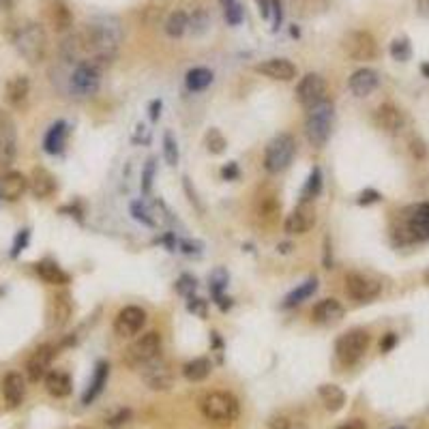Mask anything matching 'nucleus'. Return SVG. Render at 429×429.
<instances>
[{
    "label": "nucleus",
    "instance_id": "obj_34",
    "mask_svg": "<svg viewBox=\"0 0 429 429\" xmlns=\"http://www.w3.org/2000/svg\"><path fill=\"white\" fill-rule=\"evenodd\" d=\"M108 373H110V367L106 363H99L97 369H95V375H92V382L88 385V391L84 393V403H90L101 391H104L106 382H108Z\"/></svg>",
    "mask_w": 429,
    "mask_h": 429
},
{
    "label": "nucleus",
    "instance_id": "obj_29",
    "mask_svg": "<svg viewBox=\"0 0 429 429\" xmlns=\"http://www.w3.org/2000/svg\"><path fill=\"white\" fill-rule=\"evenodd\" d=\"M408 232L414 241L429 238V202L414 209V213L408 219Z\"/></svg>",
    "mask_w": 429,
    "mask_h": 429
},
{
    "label": "nucleus",
    "instance_id": "obj_5",
    "mask_svg": "<svg viewBox=\"0 0 429 429\" xmlns=\"http://www.w3.org/2000/svg\"><path fill=\"white\" fill-rule=\"evenodd\" d=\"M161 348H163L161 333L148 331L140 339H136L129 346V350L124 352V363H127L129 367H133V369H142L150 361H155V359L161 357Z\"/></svg>",
    "mask_w": 429,
    "mask_h": 429
},
{
    "label": "nucleus",
    "instance_id": "obj_11",
    "mask_svg": "<svg viewBox=\"0 0 429 429\" xmlns=\"http://www.w3.org/2000/svg\"><path fill=\"white\" fill-rule=\"evenodd\" d=\"M17 155V127L9 112L0 110V172H7Z\"/></svg>",
    "mask_w": 429,
    "mask_h": 429
},
{
    "label": "nucleus",
    "instance_id": "obj_4",
    "mask_svg": "<svg viewBox=\"0 0 429 429\" xmlns=\"http://www.w3.org/2000/svg\"><path fill=\"white\" fill-rule=\"evenodd\" d=\"M333 116L335 108L331 101H322L316 108L307 110V120H305V136L311 146L322 148L331 138L333 131Z\"/></svg>",
    "mask_w": 429,
    "mask_h": 429
},
{
    "label": "nucleus",
    "instance_id": "obj_2",
    "mask_svg": "<svg viewBox=\"0 0 429 429\" xmlns=\"http://www.w3.org/2000/svg\"><path fill=\"white\" fill-rule=\"evenodd\" d=\"M13 47L29 65H39L47 56V35L39 22L24 19L13 31Z\"/></svg>",
    "mask_w": 429,
    "mask_h": 429
},
{
    "label": "nucleus",
    "instance_id": "obj_49",
    "mask_svg": "<svg viewBox=\"0 0 429 429\" xmlns=\"http://www.w3.org/2000/svg\"><path fill=\"white\" fill-rule=\"evenodd\" d=\"M393 343H395V335H393V333H389V335H387V339L382 341L380 350H382V352H389V350L393 348Z\"/></svg>",
    "mask_w": 429,
    "mask_h": 429
},
{
    "label": "nucleus",
    "instance_id": "obj_9",
    "mask_svg": "<svg viewBox=\"0 0 429 429\" xmlns=\"http://www.w3.org/2000/svg\"><path fill=\"white\" fill-rule=\"evenodd\" d=\"M341 49L346 52V56H350L352 60H359V63H367V60L378 58V43H375L373 35L367 31H350L348 35H343Z\"/></svg>",
    "mask_w": 429,
    "mask_h": 429
},
{
    "label": "nucleus",
    "instance_id": "obj_31",
    "mask_svg": "<svg viewBox=\"0 0 429 429\" xmlns=\"http://www.w3.org/2000/svg\"><path fill=\"white\" fill-rule=\"evenodd\" d=\"M37 273H39L41 280L45 284H49V286H63V284L69 282V275L56 262H49V260L39 262L37 264Z\"/></svg>",
    "mask_w": 429,
    "mask_h": 429
},
{
    "label": "nucleus",
    "instance_id": "obj_47",
    "mask_svg": "<svg viewBox=\"0 0 429 429\" xmlns=\"http://www.w3.org/2000/svg\"><path fill=\"white\" fill-rule=\"evenodd\" d=\"M337 429H365V423H363L361 419H352V421H348V423L339 425Z\"/></svg>",
    "mask_w": 429,
    "mask_h": 429
},
{
    "label": "nucleus",
    "instance_id": "obj_37",
    "mask_svg": "<svg viewBox=\"0 0 429 429\" xmlns=\"http://www.w3.org/2000/svg\"><path fill=\"white\" fill-rule=\"evenodd\" d=\"M316 288H318V280H316V277H314V280H307L305 284L298 286L294 292H290V294H288V298H286V307L298 305V302H302L305 298H309V296L316 292Z\"/></svg>",
    "mask_w": 429,
    "mask_h": 429
},
{
    "label": "nucleus",
    "instance_id": "obj_27",
    "mask_svg": "<svg viewBox=\"0 0 429 429\" xmlns=\"http://www.w3.org/2000/svg\"><path fill=\"white\" fill-rule=\"evenodd\" d=\"M318 324H337L343 318V305L337 298H322L311 311Z\"/></svg>",
    "mask_w": 429,
    "mask_h": 429
},
{
    "label": "nucleus",
    "instance_id": "obj_50",
    "mask_svg": "<svg viewBox=\"0 0 429 429\" xmlns=\"http://www.w3.org/2000/svg\"><path fill=\"white\" fill-rule=\"evenodd\" d=\"M416 7L421 15H429V0H416Z\"/></svg>",
    "mask_w": 429,
    "mask_h": 429
},
{
    "label": "nucleus",
    "instance_id": "obj_24",
    "mask_svg": "<svg viewBox=\"0 0 429 429\" xmlns=\"http://www.w3.org/2000/svg\"><path fill=\"white\" fill-rule=\"evenodd\" d=\"M378 84H380L378 73L373 69H367V67L352 73L350 82H348V86H350V90L355 97H369L378 88Z\"/></svg>",
    "mask_w": 429,
    "mask_h": 429
},
{
    "label": "nucleus",
    "instance_id": "obj_19",
    "mask_svg": "<svg viewBox=\"0 0 429 429\" xmlns=\"http://www.w3.org/2000/svg\"><path fill=\"white\" fill-rule=\"evenodd\" d=\"M29 189V179L22 172L15 170H7L3 176H0V197L7 202H15L19 200Z\"/></svg>",
    "mask_w": 429,
    "mask_h": 429
},
{
    "label": "nucleus",
    "instance_id": "obj_16",
    "mask_svg": "<svg viewBox=\"0 0 429 429\" xmlns=\"http://www.w3.org/2000/svg\"><path fill=\"white\" fill-rule=\"evenodd\" d=\"M73 316V300L69 292H56L47 307V326L49 329H63Z\"/></svg>",
    "mask_w": 429,
    "mask_h": 429
},
{
    "label": "nucleus",
    "instance_id": "obj_12",
    "mask_svg": "<svg viewBox=\"0 0 429 429\" xmlns=\"http://www.w3.org/2000/svg\"><path fill=\"white\" fill-rule=\"evenodd\" d=\"M296 99L305 110H311L318 104H322V101H326V82L322 75L307 73L296 86Z\"/></svg>",
    "mask_w": 429,
    "mask_h": 429
},
{
    "label": "nucleus",
    "instance_id": "obj_53",
    "mask_svg": "<svg viewBox=\"0 0 429 429\" xmlns=\"http://www.w3.org/2000/svg\"><path fill=\"white\" fill-rule=\"evenodd\" d=\"M393 429H403V427H393Z\"/></svg>",
    "mask_w": 429,
    "mask_h": 429
},
{
    "label": "nucleus",
    "instance_id": "obj_44",
    "mask_svg": "<svg viewBox=\"0 0 429 429\" xmlns=\"http://www.w3.org/2000/svg\"><path fill=\"white\" fill-rule=\"evenodd\" d=\"M153 174H155V161L150 159L144 172V191H150V183H153Z\"/></svg>",
    "mask_w": 429,
    "mask_h": 429
},
{
    "label": "nucleus",
    "instance_id": "obj_6",
    "mask_svg": "<svg viewBox=\"0 0 429 429\" xmlns=\"http://www.w3.org/2000/svg\"><path fill=\"white\" fill-rule=\"evenodd\" d=\"M294 153H296V142L290 133H280L275 136L266 150H264V168L268 174H280L284 172L292 159H294Z\"/></svg>",
    "mask_w": 429,
    "mask_h": 429
},
{
    "label": "nucleus",
    "instance_id": "obj_46",
    "mask_svg": "<svg viewBox=\"0 0 429 429\" xmlns=\"http://www.w3.org/2000/svg\"><path fill=\"white\" fill-rule=\"evenodd\" d=\"M129 416H131V412H129V410H120V412H118L116 416H112L108 423H110V425H120V423H127V419H129Z\"/></svg>",
    "mask_w": 429,
    "mask_h": 429
},
{
    "label": "nucleus",
    "instance_id": "obj_15",
    "mask_svg": "<svg viewBox=\"0 0 429 429\" xmlns=\"http://www.w3.org/2000/svg\"><path fill=\"white\" fill-rule=\"evenodd\" d=\"M142 378L148 385V389H153V391H170L174 385V373L170 365L161 361V357L142 367Z\"/></svg>",
    "mask_w": 429,
    "mask_h": 429
},
{
    "label": "nucleus",
    "instance_id": "obj_7",
    "mask_svg": "<svg viewBox=\"0 0 429 429\" xmlns=\"http://www.w3.org/2000/svg\"><path fill=\"white\" fill-rule=\"evenodd\" d=\"M101 86V67L95 63H75L69 75V90L78 99L97 95Z\"/></svg>",
    "mask_w": 429,
    "mask_h": 429
},
{
    "label": "nucleus",
    "instance_id": "obj_45",
    "mask_svg": "<svg viewBox=\"0 0 429 429\" xmlns=\"http://www.w3.org/2000/svg\"><path fill=\"white\" fill-rule=\"evenodd\" d=\"M241 15H243V13H241V7H238L236 3H234L232 7L225 9V17H228L230 24H238V22H241Z\"/></svg>",
    "mask_w": 429,
    "mask_h": 429
},
{
    "label": "nucleus",
    "instance_id": "obj_40",
    "mask_svg": "<svg viewBox=\"0 0 429 429\" xmlns=\"http://www.w3.org/2000/svg\"><path fill=\"white\" fill-rule=\"evenodd\" d=\"M207 148L211 150L213 155L223 153V148H225V138L221 136L219 129H211V131L207 133Z\"/></svg>",
    "mask_w": 429,
    "mask_h": 429
},
{
    "label": "nucleus",
    "instance_id": "obj_17",
    "mask_svg": "<svg viewBox=\"0 0 429 429\" xmlns=\"http://www.w3.org/2000/svg\"><path fill=\"white\" fill-rule=\"evenodd\" d=\"M54 346L49 343H43L39 346L33 355L29 357L26 361V375L31 382H39V380H45V375L49 371V365H52V359H54Z\"/></svg>",
    "mask_w": 429,
    "mask_h": 429
},
{
    "label": "nucleus",
    "instance_id": "obj_1",
    "mask_svg": "<svg viewBox=\"0 0 429 429\" xmlns=\"http://www.w3.org/2000/svg\"><path fill=\"white\" fill-rule=\"evenodd\" d=\"M122 37L124 33L118 17H95L60 43V54L67 63H95L104 69L116 56Z\"/></svg>",
    "mask_w": 429,
    "mask_h": 429
},
{
    "label": "nucleus",
    "instance_id": "obj_23",
    "mask_svg": "<svg viewBox=\"0 0 429 429\" xmlns=\"http://www.w3.org/2000/svg\"><path fill=\"white\" fill-rule=\"evenodd\" d=\"M256 71L266 75L270 80H280V82H290L296 78V67L286 58H268L256 65Z\"/></svg>",
    "mask_w": 429,
    "mask_h": 429
},
{
    "label": "nucleus",
    "instance_id": "obj_8",
    "mask_svg": "<svg viewBox=\"0 0 429 429\" xmlns=\"http://www.w3.org/2000/svg\"><path fill=\"white\" fill-rule=\"evenodd\" d=\"M369 348V333L363 329H352L343 335H339L337 343H335V355L339 359L341 365L350 367L361 361V357Z\"/></svg>",
    "mask_w": 429,
    "mask_h": 429
},
{
    "label": "nucleus",
    "instance_id": "obj_51",
    "mask_svg": "<svg viewBox=\"0 0 429 429\" xmlns=\"http://www.w3.org/2000/svg\"><path fill=\"white\" fill-rule=\"evenodd\" d=\"M17 0H0V11H11Z\"/></svg>",
    "mask_w": 429,
    "mask_h": 429
},
{
    "label": "nucleus",
    "instance_id": "obj_41",
    "mask_svg": "<svg viewBox=\"0 0 429 429\" xmlns=\"http://www.w3.org/2000/svg\"><path fill=\"white\" fill-rule=\"evenodd\" d=\"M391 54L395 60H408L410 58V45L406 39H395L391 45Z\"/></svg>",
    "mask_w": 429,
    "mask_h": 429
},
{
    "label": "nucleus",
    "instance_id": "obj_30",
    "mask_svg": "<svg viewBox=\"0 0 429 429\" xmlns=\"http://www.w3.org/2000/svg\"><path fill=\"white\" fill-rule=\"evenodd\" d=\"M318 395L324 403V408L329 412H339L346 406V393L337 385H320Z\"/></svg>",
    "mask_w": 429,
    "mask_h": 429
},
{
    "label": "nucleus",
    "instance_id": "obj_22",
    "mask_svg": "<svg viewBox=\"0 0 429 429\" xmlns=\"http://www.w3.org/2000/svg\"><path fill=\"white\" fill-rule=\"evenodd\" d=\"M3 397H5V403L9 408L22 406L24 397H26V380H24L22 373L9 371L3 378Z\"/></svg>",
    "mask_w": 429,
    "mask_h": 429
},
{
    "label": "nucleus",
    "instance_id": "obj_10",
    "mask_svg": "<svg viewBox=\"0 0 429 429\" xmlns=\"http://www.w3.org/2000/svg\"><path fill=\"white\" fill-rule=\"evenodd\" d=\"M254 215L262 228H273V225L280 221L282 202H280V195H277L275 187L266 185V187L258 189L256 202H254Z\"/></svg>",
    "mask_w": 429,
    "mask_h": 429
},
{
    "label": "nucleus",
    "instance_id": "obj_13",
    "mask_svg": "<svg viewBox=\"0 0 429 429\" xmlns=\"http://www.w3.org/2000/svg\"><path fill=\"white\" fill-rule=\"evenodd\" d=\"M146 326V311L142 307H122L114 318V333L118 337H133Z\"/></svg>",
    "mask_w": 429,
    "mask_h": 429
},
{
    "label": "nucleus",
    "instance_id": "obj_52",
    "mask_svg": "<svg viewBox=\"0 0 429 429\" xmlns=\"http://www.w3.org/2000/svg\"><path fill=\"white\" fill-rule=\"evenodd\" d=\"M236 3V0H221V5L225 7V9H228V7H232Z\"/></svg>",
    "mask_w": 429,
    "mask_h": 429
},
{
    "label": "nucleus",
    "instance_id": "obj_33",
    "mask_svg": "<svg viewBox=\"0 0 429 429\" xmlns=\"http://www.w3.org/2000/svg\"><path fill=\"white\" fill-rule=\"evenodd\" d=\"M213 82V73L204 67H195L187 73V78H185V84L191 92H200V90H204L209 88Z\"/></svg>",
    "mask_w": 429,
    "mask_h": 429
},
{
    "label": "nucleus",
    "instance_id": "obj_14",
    "mask_svg": "<svg viewBox=\"0 0 429 429\" xmlns=\"http://www.w3.org/2000/svg\"><path fill=\"white\" fill-rule=\"evenodd\" d=\"M380 290H382L380 284L367 275H361V273L346 275V294L359 302H369V300L378 298L380 296Z\"/></svg>",
    "mask_w": 429,
    "mask_h": 429
},
{
    "label": "nucleus",
    "instance_id": "obj_18",
    "mask_svg": "<svg viewBox=\"0 0 429 429\" xmlns=\"http://www.w3.org/2000/svg\"><path fill=\"white\" fill-rule=\"evenodd\" d=\"M316 225V211L311 204H307V202H302L300 207H296L288 217H286V223L284 228L288 234H307L311 228Z\"/></svg>",
    "mask_w": 429,
    "mask_h": 429
},
{
    "label": "nucleus",
    "instance_id": "obj_43",
    "mask_svg": "<svg viewBox=\"0 0 429 429\" xmlns=\"http://www.w3.org/2000/svg\"><path fill=\"white\" fill-rule=\"evenodd\" d=\"M268 427L270 429H292V421L286 414H273L268 419Z\"/></svg>",
    "mask_w": 429,
    "mask_h": 429
},
{
    "label": "nucleus",
    "instance_id": "obj_3",
    "mask_svg": "<svg viewBox=\"0 0 429 429\" xmlns=\"http://www.w3.org/2000/svg\"><path fill=\"white\" fill-rule=\"evenodd\" d=\"M200 410L207 421L217 423V425H232L241 414L238 399L232 393H225V391L207 393L200 401Z\"/></svg>",
    "mask_w": 429,
    "mask_h": 429
},
{
    "label": "nucleus",
    "instance_id": "obj_36",
    "mask_svg": "<svg viewBox=\"0 0 429 429\" xmlns=\"http://www.w3.org/2000/svg\"><path fill=\"white\" fill-rule=\"evenodd\" d=\"M187 29H189V15H187L185 11H174V13H170V17L165 19V33H168V37H172V39L185 35Z\"/></svg>",
    "mask_w": 429,
    "mask_h": 429
},
{
    "label": "nucleus",
    "instance_id": "obj_32",
    "mask_svg": "<svg viewBox=\"0 0 429 429\" xmlns=\"http://www.w3.org/2000/svg\"><path fill=\"white\" fill-rule=\"evenodd\" d=\"M213 371V363L204 357H197L189 363H185L183 367V375L187 378L189 382H202V380H207V378L211 375Z\"/></svg>",
    "mask_w": 429,
    "mask_h": 429
},
{
    "label": "nucleus",
    "instance_id": "obj_48",
    "mask_svg": "<svg viewBox=\"0 0 429 429\" xmlns=\"http://www.w3.org/2000/svg\"><path fill=\"white\" fill-rule=\"evenodd\" d=\"M412 153L421 159V157H425V146L421 144V142H416V140H412Z\"/></svg>",
    "mask_w": 429,
    "mask_h": 429
},
{
    "label": "nucleus",
    "instance_id": "obj_21",
    "mask_svg": "<svg viewBox=\"0 0 429 429\" xmlns=\"http://www.w3.org/2000/svg\"><path fill=\"white\" fill-rule=\"evenodd\" d=\"M373 120H375V127L382 129L385 133L401 131L403 122H406V118H403V112L397 106H393V104H382L380 108L375 110Z\"/></svg>",
    "mask_w": 429,
    "mask_h": 429
},
{
    "label": "nucleus",
    "instance_id": "obj_38",
    "mask_svg": "<svg viewBox=\"0 0 429 429\" xmlns=\"http://www.w3.org/2000/svg\"><path fill=\"white\" fill-rule=\"evenodd\" d=\"M209 13L204 9H197L191 17H189V29L193 35H202L207 29H209Z\"/></svg>",
    "mask_w": 429,
    "mask_h": 429
},
{
    "label": "nucleus",
    "instance_id": "obj_35",
    "mask_svg": "<svg viewBox=\"0 0 429 429\" xmlns=\"http://www.w3.org/2000/svg\"><path fill=\"white\" fill-rule=\"evenodd\" d=\"M65 138H67V124L65 122H56L52 129L47 131L45 136V150L47 153H60L63 146H65Z\"/></svg>",
    "mask_w": 429,
    "mask_h": 429
},
{
    "label": "nucleus",
    "instance_id": "obj_39",
    "mask_svg": "<svg viewBox=\"0 0 429 429\" xmlns=\"http://www.w3.org/2000/svg\"><path fill=\"white\" fill-rule=\"evenodd\" d=\"M163 157H165L168 165L179 163V146H176V140L172 138V133L163 136Z\"/></svg>",
    "mask_w": 429,
    "mask_h": 429
},
{
    "label": "nucleus",
    "instance_id": "obj_25",
    "mask_svg": "<svg viewBox=\"0 0 429 429\" xmlns=\"http://www.w3.org/2000/svg\"><path fill=\"white\" fill-rule=\"evenodd\" d=\"M29 189L35 197L45 200L56 191V179L52 172H47L45 168H35L31 172V179H29Z\"/></svg>",
    "mask_w": 429,
    "mask_h": 429
},
{
    "label": "nucleus",
    "instance_id": "obj_26",
    "mask_svg": "<svg viewBox=\"0 0 429 429\" xmlns=\"http://www.w3.org/2000/svg\"><path fill=\"white\" fill-rule=\"evenodd\" d=\"M29 95H31V80L26 75H13V78L7 82V88H5V97L9 101V106L13 108H24L29 101Z\"/></svg>",
    "mask_w": 429,
    "mask_h": 429
},
{
    "label": "nucleus",
    "instance_id": "obj_20",
    "mask_svg": "<svg viewBox=\"0 0 429 429\" xmlns=\"http://www.w3.org/2000/svg\"><path fill=\"white\" fill-rule=\"evenodd\" d=\"M45 15H47L49 26H52V31H56V33H67L73 26V15H71V9L67 7L65 0H47Z\"/></svg>",
    "mask_w": 429,
    "mask_h": 429
},
{
    "label": "nucleus",
    "instance_id": "obj_28",
    "mask_svg": "<svg viewBox=\"0 0 429 429\" xmlns=\"http://www.w3.org/2000/svg\"><path fill=\"white\" fill-rule=\"evenodd\" d=\"M45 391L56 397V399H63V397H69L71 391H73V380L71 375L63 369H52L47 371L45 375Z\"/></svg>",
    "mask_w": 429,
    "mask_h": 429
},
{
    "label": "nucleus",
    "instance_id": "obj_42",
    "mask_svg": "<svg viewBox=\"0 0 429 429\" xmlns=\"http://www.w3.org/2000/svg\"><path fill=\"white\" fill-rule=\"evenodd\" d=\"M318 191H320V172L314 170L311 176H309V183H307V187H305V193H302V197H305L302 202H307L309 197H314Z\"/></svg>",
    "mask_w": 429,
    "mask_h": 429
}]
</instances>
